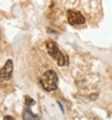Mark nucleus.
I'll return each instance as SVG.
<instances>
[{"label":"nucleus","instance_id":"5","mask_svg":"<svg viewBox=\"0 0 112 120\" xmlns=\"http://www.w3.org/2000/svg\"><path fill=\"white\" fill-rule=\"evenodd\" d=\"M23 120H37V116L35 114H33V112L30 111V108L27 106L24 108V112H23Z\"/></svg>","mask_w":112,"mask_h":120},{"label":"nucleus","instance_id":"1","mask_svg":"<svg viewBox=\"0 0 112 120\" xmlns=\"http://www.w3.org/2000/svg\"><path fill=\"white\" fill-rule=\"evenodd\" d=\"M46 48H47V53L49 54L51 58H53L57 64L59 66H66L69 64V59L68 56L60 51L58 45L53 41H47L46 42Z\"/></svg>","mask_w":112,"mask_h":120},{"label":"nucleus","instance_id":"9","mask_svg":"<svg viewBox=\"0 0 112 120\" xmlns=\"http://www.w3.org/2000/svg\"><path fill=\"white\" fill-rule=\"evenodd\" d=\"M89 120H101V119H99L98 116H92V118H90Z\"/></svg>","mask_w":112,"mask_h":120},{"label":"nucleus","instance_id":"3","mask_svg":"<svg viewBox=\"0 0 112 120\" xmlns=\"http://www.w3.org/2000/svg\"><path fill=\"white\" fill-rule=\"evenodd\" d=\"M66 18H68V22L72 25H81V24H84L86 22V18L83 17V15L80 11H76V10H69L66 12Z\"/></svg>","mask_w":112,"mask_h":120},{"label":"nucleus","instance_id":"4","mask_svg":"<svg viewBox=\"0 0 112 120\" xmlns=\"http://www.w3.org/2000/svg\"><path fill=\"white\" fill-rule=\"evenodd\" d=\"M12 70H13V64H12V60L8 59L7 61L5 63V65L1 68V79L3 81H7V79L11 78L12 76Z\"/></svg>","mask_w":112,"mask_h":120},{"label":"nucleus","instance_id":"7","mask_svg":"<svg viewBox=\"0 0 112 120\" xmlns=\"http://www.w3.org/2000/svg\"><path fill=\"white\" fill-rule=\"evenodd\" d=\"M57 103H58V106H59V108H60V111H62V113H64V108H63V106H62V103H60L59 101H58Z\"/></svg>","mask_w":112,"mask_h":120},{"label":"nucleus","instance_id":"2","mask_svg":"<svg viewBox=\"0 0 112 120\" xmlns=\"http://www.w3.org/2000/svg\"><path fill=\"white\" fill-rule=\"evenodd\" d=\"M40 84L46 91H53L58 88V75L53 70H48L40 78Z\"/></svg>","mask_w":112,"mask_h":120},{"label":"nucleus","instance_id":"6","mask_svg":"<svg viewBox=\"0 0 112 120\" xmlns=\"http://www.w3.org/2000/svg\"><path fill=\"white\" fill-rule=\"evenodd\" d=\"M24 98H25V103H27V106H28V107L35 105V101H34V100H33L32 97H30V96H25Z\"/></svg>","mask_w":112,"mask_h":120},{"label":"nucleus","instance_id":"8","mask_svg":"<svg viewBox=\"0 0 112 120\" xmlns=\"http://www.w3.org/2000/svg\"><path fill=\"white\" fill-rule=\"evenodd\" d=\"M4 120H15L12 116H10V115H7V116H5V119Z\"/></svg>","mask_w":112,"mask_h":120}]
</instances>
